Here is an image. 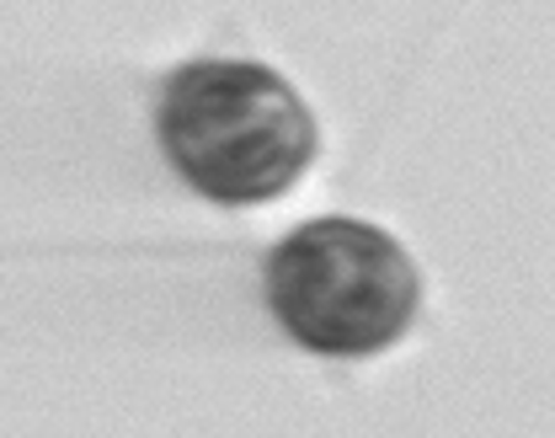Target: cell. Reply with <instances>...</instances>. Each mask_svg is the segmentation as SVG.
Here are the masks:
<instances>
[{"label": "cell", "mask_w": 555, "mask_h": 438, "mask_svg": "<svg viewBox=\"0 0 555 438\" xmlns=\"http://www.w3.org/2000/svg\"><path fill=\"white\" fill-rule=\"evenodd\" d=\"M155 140L193 193L246 209L283 198L315 166L321 129L294 80L273 65L193 60L160 86Z\"/></svg>", "instance_id": "6da1fadb"}, {"label": "cell", "mask_w": 555, "mask_h": 438, "mask_svg": "<svg viewBox=\"0 0 555 438\" xmlns=\"http://www.w3.org/2000/svg\"><path fill=\"white\" fill-rule=\"evenodd\" d=\"M268 310L321 359H374L416 321L422 279L412 252L352 215H321L288 230L268 252Z\"/></svg>", "instance_id": "7a4b0ae2"}]
</instances>
